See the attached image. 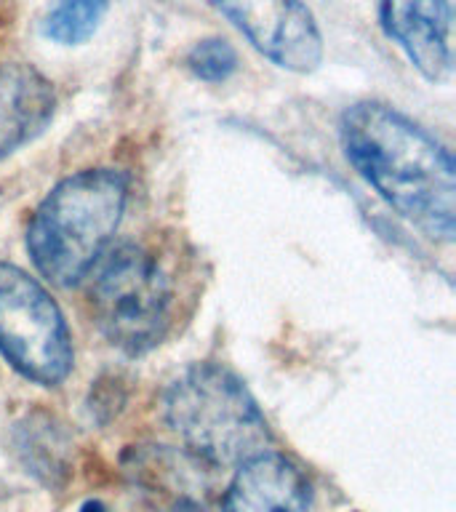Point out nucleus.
<instances>
[{
  "label": "nucleus",
  "instance_id": "20e7f679",
  "mask_svg": "<svg viewBox=\"0 0 456 512\" xmlns=\"http://www.w3.org/2000/svg\"><path fill=\"white\" fill-rule=\"evenodd\" d=\"M91 304L102 334L120 350L139 355L166 334L171 288L147 251L120 246L96 272Z\"/></svg>",
  "mask_w": 456,
  "mask_h": 512
},
{
  "label": "nucleus",
  "instance_id": "423d86ee",
  "mask_svg": "<svg viewBox=\"0 0 456 512\" xmlns=\"http://www.w3.org/2000/svg\"><path fill=\"white\" fill-rule=\"evenodd\" d=\"M251 46L291 72H312L323 59L315 16L302 0H211Z\"/></svg>",
  "mask_w": 456,
  "mask_h": 512
},
{
  "label": "nucleus",
  "instance_id": "f8f14e48",
  "mask_svg": "<svg viewBox=\"0 0 456 512\" xmlns=\"http://www.w3.org/2000/svg\"><path fill=\"white\" fill-rule=\"evenodd\" d=\"M187 67L195 78L208 80V83H222L238 70V54L227 40L206 38L190 48Z\"/></svg>",
  "mask_w": 456,
  "mask_h": 512
},
{
  "label": "nucleus",
  "instance_id": "6e6552de",
  "mask_svg": "<svg viewBox=\"0 0 456 512\" xmlns=\"http://www.w3.org/2000/svg\"><path fill=\"white\" fill-rule=\"evenodd\" d=\"M382 27L427 80L451 70L448 0H382Z\"/></svg>",
  "mask_w": 456,
  "mask_h": 512
},
{
  "label": "nucleus",
  "instance_id": "f03ea898",
  "mask_svg": "<svg viewBox=\"0 0 456 512\" xmlns=\"http://www.w3.org/2000/svg\"><path fill=\"white\" fill-rule=\"evenodd\" d=\"M126 198V176L112 168L80 171L56 184L27 230V248L40 275L56 286L78 283L118 230Z\"/></svg>",
  "mask_w": 456,
  "mask_h": 512
},
{
  "label": "nucleus",
  "instance_id": "9b49d317",
  "mask_svg": "<svg viewBox=\"0 0 456 512\" xmlns=\"http://www.w3.org/2000/svg\"><path fill=\"white\" fill-rule=\"evenodd\" d=\"M107 6V0H59L48 14L43 32L62 46H78L102 24Z\"/></svg>",
  "mask_w": 456,
  "mask_h": 512
},
{
  "label": "nucleus",
  "instance_id": "9d476101",
  "mask_svg": "<svg viewBox=\"0 0 456 512\" xmlns=\"http://www.w3.org/2000/svg\"><path fill=\"white\" fill-rule=\"evenodd\" d=\"M54 104V88L35 67L0 64V160L48 126Z\"/></svg>",
  "mask_w": 456,
  "mask_h": 512
},
{
  "label": "nucleus",
  "instance_id": "f257e3e1",
  "mask_svg": "<svg viewBox=\"0 0 456 512\" xmlns=\"http://www.w3.org/2000/svg\"><path fill=\"white\" fill-rule=\"evenodd\" d=\"M342 147L360 176L432 240L454 238V158L414 120L387 104L360 102L342 115Z\"/></svg>",
  "mask_w": 456,
  "mask_h": 512
},
{
  "label": "nucleus",
  "instance_id": "1a4fd4ad",
  "mask_svg": "<svg viewBox=\"0 0 456 512\" xmlns=\"http://www.w3.org/2000/svg\"><path fill=\"white\" fill-rule=\"evenodd\" d=\"M310 483L291 459L256 454L240 464L224 494L222 512H307Z\"/></svg>",
  "mask_w": 456,
  "mask_h": 512
},
{
  "label": "nucleus",
  "instance_id": "0eeeda50",
  "mask_svg": "<svg viewBox=\"0 0 456 512\" xmlns=\"http://www.w3.org/2000/svg\"><path fill=\"white\" fill-rule=\"evenodd\" d=\"M134 491L152 512H206L211 502V464L187 448L134 446L123 456Z\"/></svg>",
  "mask_w": 456,
  "mask_h": 512
},
{
  "label": "nucleus",
  "instance_id": "7ed1b4c3",
  "mask_svg": "<svg viewBox=\"0 0 456 512\" xmlns=\"http://www.w3.org/2000/svg\"><path fill=\"white\" fill-rule=\"evenodd\" d=\"M166 416L184 448L211 467L243 464L264 454L270 443V430L251 392L232 371L214 363L190 368L171 384Z\"/></svg>",
  "mask_w": 456,
  "mask_h": 512
},
{
  "label": "nucleus",
  "instance_id": "ddd939ff",
  "mask_svg": "<svg viewBox=\"0 0 456 512\" xmlns=\"http://www.w3.org/2000/svg\"><path fill=\"white\" fill-rule=\"evenodd\" d=\"M80 512H110L107 507H104L102 502H96V499H91V502H86L83 507H80Z\"/></svg>",
  "mask_w": 456,
  "mask_h": 512
},
{
  "label": "nucleus",
  "instance_id": "39448f33",
  "mask_svg": "<svg viewBox=\"0 0 456 512\" xmlns=\"http://www.w3.org/2000/svg\"><path fill=\"white\" fill-rule=\"evenodd\" d=\"M0 352L22 376L54 387L70 374L72 342L56 302L38 280L0 262Z\"/></svg>",
  "mask_w": 456,
  "mask_h": 512
}]
</instances>
